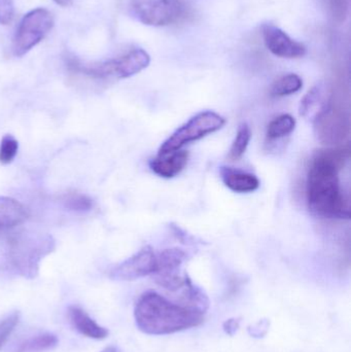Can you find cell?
<instances>
[{"instance_id":"obj_16","label":"cell","mask_w":351,"mask_h":352,"mask_svg":"<svg viewBox=\"0 0 351 352\" xmlns=\"http://www.w3.org/2000/svg\"><path fill=\"white\" fill-rule=\"evenodd\" d=\"M303 80L298 74H290L276 80L270 89L273 97L290 96L302 89Z\"/></svg>"},{"instance_id":"obj_26","label":"cell","mask_w":351,"mask_h":352,"mask_svg":"<svg viewBox=\"0 0 351 352\" xmlns=\"http://www.w3.org/2000/svg\"><path fill=\"white\" fill-rule=\"evenodd\" d=\"M270 328V320H261L256 324H251L247 328V332H249V336L253 338H264L269 332Z\"/></svg>"},{"instance_id":"obj_8","label":"cell","mask_w":351,"mask_h":352,"mask_svg":"<svg viewBox=\"0 0 351 352\" xmlns=\"http://www.w3.org/2000/svg\"><path fill=\"white\" fill-rule=\"evenodd\" d=\"M313 128L319 142L327 146H338L350 136V117L343 109L330 101L315 116Z\"/></svg>"},{"instance_id":"obj_14","label":"cell","mask_w":351,"mask_h":352,"mask_svg":"<svg viewBox=\"0 0 351 352\" xmlns=\"http://www.w3.org/2000/svg\"><path fill=\"white\" fill-rule=\"evenodd\" d=\"M28 212L22 203L10 197H0V234L22 225Z\"/></svg>"},{"instance_id":"obj_22","label":"cell","mask_w":351,"mask_h":352,"mask_svg":"<svg viewBox=\"0 0 351 352\" xmlns=\"http://www.w3.org/2000/svg\"><path fill=\"white\" fill-rule=\"evenodd\" d=\"M19 151V142L12 135H4L0 142V163L10 164L16 158Z\"/></svg>"},{"instance_id":"obj_19","label":"cell","mask_w":351,"mask_h":352,"mask_svg":"<svg viewBox=\"0 0 351 352\" xmlns=\"http://www.w3.org/2000/svg\"><path fill=\"white\" fill-rule=\"evenodd\" d=\"M58 338L55 335L45 333L39 335L30 340L26 341L22 346L19 349L18 352H41L49 351L57 346Z\"/></svg>"},{"instance_id":"obj_27","label":"cell","mask_w":351,"mask_h":352,"mask_svg":"<svg viewBox=\"0 0 351 352\" xmlns=\"http://www.w3.org/2000/svg\"><path fill=\"white\" fill-rule=\"evenodd\" d=\"M240 318H232L227 320L223 324V329H224L225 333L229 335V336H234L238 332L239 328H240Z\"/></svg>"},{"instance_id":"obj_12","label":"cell","mask_w":351,"mask_h":352,"mask_svg":"<svg viewBox=\"0 0 351 352\" xmlns=\"http://www.w3.org/2000/svg\"><path fill=\"white\" fill-rule=\"evenodd\" d=\"M189 153L179 150L168 153H159L152 159L150 167L152 173L163 178H172L179 175L187 166Z\"/></svg>"},{"instance_id":"obj_21","label":"cell","mask_w":351,"mask_h":352,"mask_svg":"<svg viewBox=\"0 0 351 352\" xmlns=\"http://www.w3.org/2000/svg\"><path fill=\"white\" fill-rule=\"evenodd\" d=\"M321 99H323V86L317 85L309 90L301 100L300 116L305 118L308 117L319 107Z\"/></svg>"},{"instance_id":"obj_25","label":"cell","mask_w":351,"mask_h":352,"mask_svg":"<svg viewBox=\"0 0 351 352\" xmlns=\"http://www.w3.org/2000/svg\"><path fill=\"white\" fill-rule=\"evenodd\" d=\"M14 16V6L12 0H0V24L8 25Z\"/></svg>"},{"instance_id":"obj_6","label":"cell","mask_w":351,"mask_h":352,"mask_svg":"<svg viewBox=\"0 0 351 352\" xmlns=\"http://www.w3.org/2000/svg\"><path fill=\"white\" fill-rule=\"evenodd\" d=\"M54 27L51 12L38 8L27 12L14 33L12 39V53L16 57H22L36 47Z\"/></svg>"},{"instance_id":"obj_20","label":"cell","mask_w":351,"mask_h":352,"mask_svg":"<svg viewBox=\"0 0 351 352\" xmlns=\"http://www.w3.org/2000/svg\"><path fill=\"white\" fill-rule=\"evenodd\" d=\"M62 203L68 210L87 212L93 208V200L82 192H67L62 197Z\"/></svg>"},{"instance_id":"obj_3","label":"cell","mask_w":351,"mask_h":352,"mask_svg":"<svg viewBox=\"0 0 351 352\" xmlns=\"http://www.w3.org/2000/svg\"><path fill=\"white\" fill-rule=\"evenodd\" d=\"M54 248L55 242L51 236L23 232L8 241V262L16 274L34 278L38 274L41 260Z\"/></svg>"},{"instance_id":"obj_18","label":"cell","mask_w":351,"mask_h":352,"mask_svg":"<svg viewBox=\"0 0 351 352\" xmlns=\"http://www.w3.org/2000/svg\"><path fill=\"white\" fill-rule=\"evenodd\" d=\"M251 140V130L247 123H242L237 130L236 138L233 142L229 152L228 158L231 161H238L242 158L243 155L249 148Z\"/></svg>"},{"instance_id":"obj_4","label":"cell","mask_w":351,"mask_h":352,"mask_svg":"<svg viewBox=\"0 0 351 352\" xmlns=\"http://www.w3.org/2000/svg\"><path fill=\"white\" fill-rule=\"evenodd\" d=\"M150 63V57L144 50L136 49L121 57L96 63H82L78 58L68 57L67 67L76 74L97 80L131 78L146 69Z\"/></svg>"},{"instance_id":"obj_13","label":"cell","mask_w":351,"mask_h":352,"mask_svg":"<svg viewBox=\"0 0 351 352\" xmlns=\"http://www.w3.org/2000/svg\"><path fill=\"white\" fill-rule=\"evenodd\" d=\"M68 318L72 327L88 338L102 340L109 335V330L97 324L88 314L78 306L68 308Z\"/></svg>"},{"instance_id":"obj_28","label":"cell","mask_w":351,"mask_h":352,"mask_svg":"<svg viewBox=\"0 0 351 352\" xmlns=\"http://www.w3.org/2000/svg\"><path fill=\"white\" fill-rule=\"evenodd\" d=\"M56 4L58 6H63V8H67V6H70L73 2V0H53Z\"/></svg>"},{"instance_id":"obj_11","label":"cell","mask_w":351,"mask_h":352,"mask_svg":"<svg viewBox=\"0 0 351 352\" xmlns=\"http://www.w3.org/2000/svg\"><path fill=\"white\" fill-rule=\"evenodd\" d=\"M262 33L266 47L278 57L297 59L306 55L307 49L303 43L295 41L274 25H264Z\"/></svg>"},{"instance_id":"obj_23","label":"cell","mask_w":351,"mask_h":352,"mask_svg":"<svg viewBox=\"0 0 351 352\" xmlns=\"http://www.w3.org/2000/svg\"><path fill=\"white\" fill-rule=\"evenodd\" d=\"M328 10L335 22L343 23L348 16L350 0H326Z\"/></svg>"},{"instance_id":"obj_15","label":"cell","mask_w":351,"mask_h":352,"mask_svg":"<svg viewBox=\"0 0 351 352\" xmlns=\"http://www.w3.org/2000/svg\"><path fill=\"white\" fill-rule=\"evenodd\" d=\"M220 175L225 186L235 192H251L260 188L259 178L253 173L224 166L220 167Z\"/></svg>"},{"instance_id":"obj_17","label":"cell","mask_w":351,"mask_h":352,"mask_svg":"<svg viewBox=\"0 0 351 352\" xmlns=\"http://www.w3.org/2000/svg\"><path fill=\"white\" fill-rule=\"evenodd\" d=\"M296 128V120L291 115L278 116L270 122L267 127L268 140H278L290 135Z\"/></svg>"},{"instance_id":"obj_5","label":"cell","mask_w":351,"mask_h":352,"mask_svg":"<svg viewBox=\"0 0 351 352\" xmlns=\"http://www.w3.org/2000/svg\"><path fill=\"white\" fill-rule=\"evenodd\" d=\"M226 125V119L212 111H201L183 124L177 131L167 138L159 153L173 152L181 150L191 142L202 140L214 133Z\"/></svg>"},{"instance_id":"obj_1","label":"cell","mask_w":351,"mask_h":352,"mask_svg":"<svg viewBox=\"0 0 351 352\" xmlns=\"http://www.w3.org/2000/svg\"><path fill=\"white\" fill-rule=\"evenodd\" d=\"M350 146L323 148L311 159L307 176L309 210L324 219H350V205L340 186L339 173L350 159Z\"/></svg>"},{"instance_id":"obj_2","label":"cell","mask_w":351,"mask_h":352,"mask_svg":"<svg viewBox=\"0 0 351 352\" xmlns=\"http://www.w3.org/2000/svg\"><path fill=\"white\" fill-rule=\"evenodd\" d=\"M205 312L185 304L173 303L156 292L142 294L134 308L138 330L150 336H164L203 324Z\"/></svg>"},{"instance_id":"obj_7","label":"cell","mask_w":351,"mask_h":352,"mask_svg":"<svg viewBox=\"0 0 351 352\" xmlns=\"http://www.w3.org/2000/svg\"><path fill=\"white\" fill-rule=\"evenodd\" d=\"M129 10L138 22L154 27L174 24L185 14L181 0H131Z\"/></svg>"},{"instance_id":"obj_24","label":"cell","mask_w":351,"mask_h":352,"mask_svg":"<svg viewBox=\"0 0 351 352\" xmlns=\"http://www.w3.org/2000/svg\"><path fill=\"white\" fill-rule=\"evenodd\" d=\"M20 320V314L14 312L0 320V349L5 344Z\"/></svg>"},{"instance_id":"obj_29","label":"cell","mask_w":351,"mask_h":352,"mask_svg":"<svg viewBox=\"0 0 351 352\" xmlns=\"http://www.w3.org/2000/svg\"><path fill=\"white\" fill-rule=\"evenodd\" d=\"M101 352H117V349L113 346L106 347V349H103Z\"/></svg>"},{"instance_id":"obj_10","label":"cell","mask_w":351,"mask_h":352,"mask_svg":"<svg viewBox=\"0 0 351 352\" xmlns=\"http://www.w3.org/2000/svg\"><path fill=\"white\" fill-rule=\"evenodd\" d=\"M157 270V252L146 246L137 254L117 265L109 273L113 280L132 281L154 275Z\"/></svg>"},{"instance_id":"obj_9","label":"cell","mask_w":351,"mask_h":352,"mask_svg":"<svg viewBox=\"0 0 351 352\" xmlns=\"http://www.w3.org/2000/svg\"><path fill=\"white\" fill-rule=\"evenodd\" d=\"M188 256L181 248H167L157 252V270L154 279L157 285L170 292H177L185 287L187 275H181V265Z\"/></svg>"}]
</instances>
